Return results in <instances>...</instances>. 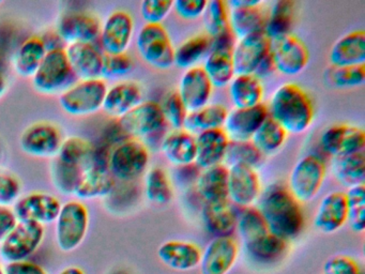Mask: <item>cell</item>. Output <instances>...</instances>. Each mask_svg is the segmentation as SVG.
I'll return each instance as SVG.
<instances>
[{
  "label": "cell",
  "instance_id": "45",
  "mask_svg": "<svg viewBox=\"0 0 365 274\" xmlns=\"http://www.w3.org/2000/svg\"><path fill=\"white\" fill-rule=\"evenodd\" d=\"M204 25L207 36L211 39L221 36L230 30V8L227 1L224 0H210L207 1L204 14Z\"/></svg>",
  "mask_w": 365,
  "mask_h": 274
},
{
  "label": "cell",
  "instance_id": "15",
  "mask_svg": "<svg viewBox=\"0 0 365 274\" xmlns=\"http://www.w3.org/2000/svg\"><path fill=\"white\" fill-rule=\"evenodd\" d=\"M61 206L54 195L34 192L20 197L12 209L19 222H35L44 226L56 220Z\"/></svg>",
  "mask_w": 365,
  "mask_h": 274
},
{
  "label": "cell",
  "instance_id": "48",
  "mask_svg": "<svg viewBox=\"0 0 365 274\" xmlns=\"http://www.w3.org/2000/svg\"><path fill=\"white\" fill-rule=\"evenodd\" d=\"M324 76L330 85L339 89L361 87L365 83V66H330Z\"/></svg>",
  "mask_w": 365,
  "mask_h": 274
},
{
  "label": "cell",
  "instance_id": "17",
  "mask_svg": "<svg viewBox=\"0 0 365 274\" xmlns=\"http://www.w3.org/2000/svg\"><path fill=\"white\" fill-rule=\"evenodd\" d=\"M262 188L257 171L245 165L228 167V201L245 208L257 203Z\"/></svg>",
  "mask_w": 365,
  "mask_h": 274
},
{
  "label": "cell",
  "instance_id": "32",
  "mask_svg": "<svg viewBox=\"0 0 365 274\" xmlns=\"http://www.w3.org/2000/svg\"><path fill=\"white\" fill-rule=\"evenodd\" d=\"M237 211L230 201L205 203L202 216L205 228L215 237H232L237 227Z\"/></svg>",
  "mask_w": 365,
  "mask_h": 274
},
{
  "label": "cell",
  "instance_id": "52",
  "mask_svg": "<svg viewBox=\"0 0 365 274\" xmlns=\"http://www.w3.org/2000/svg\"><path fill=\"white\" fill-rule=\"evenodd\" d=\"M172 0H145L140 4V15L149 25H162L173 10Z\"/></svg>",
  "mask_w": 365,
  "mask_h": 274
},
{
  "label": "cell",
  "instance_id": "61",
  "mask_svg": "<svg viewBox=\"0 0 365 274\" xmlns=\"http://www.w3.org/2000/svg\"><path fill=\"white\" fill-rule=\"evenodd\" d=\"M0 274H5V268L0 265Z\"/></svg>",
  "mask_w": 365,
  "mask_h": 274
},
{
  "label": "cell",
  "instance_id": "62",
  "mask_svg": "<svg viewBox=\"0 0 365 274\" xmlns=\"http://www.w3.org/2000/svg\"><path fill=\"white\" fill-rule=\"evenodd\" d=\"M3 4V1H1V0H0V4Z\"/></svg>",
  "mask_w": 365,
  "mask_h": 274
},
{
  "label": "cell",
  "instance_id": "18",
  "mask_svg": "<svg viewBox=\"0 0 365 274\" xmlns=\"http://www.w3.org/2000/svg\"><path fill=\"white\" fill-rule=\"evenodd\" d=\"M319 143L324 153L341 158L364 151L365 133L358 126L335 124L324 131Z\"/></svg>",
  "mask_w": 365,
  "mask_h": 274
},
{
  "label": "cell",
  "instance_id": "1",
  "mask_svg": "<svg viewBox=\"0 0 365 274\" xmlns=\"http://www.w3.org/2000/svg\"><path fill=\"white\" fill-rule=\"evenodd\" d=\"M256 208L269 231L286 241L296 239L304 229V210L285 184L277 182L267 186Z\"/></svg>",
  "mask_w": 365,
  "mask_h": 274
},
{
  "label": "cell",
  "instance_id": "41",
  "mask_svg": "<svg viewBox=\"0 0 365 274\" xmlns=\"http://www.w3.org/2000/svg\"><path fill=\"white\" fill-rule=\"evenodd\" d=\"M210 51V36L206 34H196L175 49L174 64L185 70L197 66L198 64L208 56Z\"/></svg>",
  "mask_w": 365,
  "mask_h": 274
},
{
  "label": "cell",
  "instance_id": "56",
  "mask_svg": "<svg viewBox=\"0 0 365 274\" xmlns=\"http://www.w3.org/2000/svg\"><path fill=\"white\" fill-rule=\"evenodd\" d=\"M4 268L5 274H48L42 265L31 260L7 263Z\"/></svg>",
  "mask_w": 365,
  "mask_h": 274
},
{
  "label": "cell",
  "instance_id": "50",
  "mask_svg": "<svg viewBox=\"0 0 365 274\" xmlns=\"http://www.w3.org/2000/svg\"><path fill=\"white\" fill-rule=\"evenodd\" d=\"M160 104L168 126H170L173 130L183 128L189 111L181 101L178 92L172 91L166 94L163 102Z\"/></svg>",
  "mask_w": 365,
  "mask_h": 274
},
{
  "label": "cell",
  "instance_id": "27",
  "mask_svg": "<svg viewBox=\"0 0 365 274\" xmlns=\"http://www.w3.org/2000/svg\"><path fill=\"white\" fill-rule=\"evenodd\" d=\"M143 102L142 88L134 81H123L108 88L102 109L106 115L119 119Z\"/></svg>",
  "mask_w": 365,
  "mask_h": 274
},
{
  "label": "cell",
  "instance_id": "20",
  "mask_svg": "<svg viewBox=\"0 0 365 274\" xmlns=\"http://www.w3.org/2000/svg\"><path fill=\"white\" fill-rule=\"evenodd\" d=\"M101 23L91 13L70 12L58 23L57 34L68 45L76 43H96L99 40Z\"/></svg>",
  "mask_w": 365,
  "mask_h": 274
},
{
  "label": "cell",
  "instance_id": "57",
  "mask_svg": "<svg viewBox=\"0 0 365 274\" xmlns=\"http://www.w3.org/2000/svg\"><path fill=\"white\" fill-rule=\"evenodd\" d=\"M18 223L12 208L0 206V243L14 230Z\"/></svg>",
  "mask_w": 365,
  "mask_h": 274
},
{
  "label": "cell",
  "instance_id": "8",
  "mask_svg": "<svg viewBox=\"0 0 365 274\" xmlns=\"http://www.w3.org/2000/svg\"><path fill=\"white\" fill-rule=\"evenodd\" d=\"M33 85L42 94L61 93L76 83L65 49L48 51L33 77Z\"/></svg>",
  "mask_w": 365,
  "mask_h": 274
},
{
  "label": "cell",
  "instance_id": "36",
  "mask_svg": "<svg viewBox=\"0 0 365 274\" xmlns=\"http://www.w3.org/2000/svg\"><path fill=\"white\" fill-rule=\"evenodd\" d=\"M48 49L40 36H34L25 40L14 56V68L23 77H33L43 61Z\"/></svg>",
  "mask_w": 365,
  "mask_h": 274
},
{
  "label": "cell",
  "instance_id": "25",
  "mask_svg": "<svg viewBox=\"0 0 365 274\" xmlns=\"http://www.w3.org/2000/svg\"><path fill=\"white\" fill-rule=\"evenodd\" d=\"M160 261L176 271H190L200 265L202 250L193 242L170 240L158 248Z\"/></svg>",
  "mask_w": 365,
  "mask_h": 274
},
{
  "label": "cell",
  "instance_id": "3",
  "mask_svg": "<svg viewBox=\"0 0 365 274\" xmlns=\"http://www.w3.org/2000/svg\"><path fill=\"white\" fill-rule=\"evenodd\" d=\"M128 138L138 139L145 145L165 136L168 128L161 104L155 101H143L129 113L117 119Z\"/></svg>",
  "mask_w": 365,
  "mask_h": 274
},
{
  "label": "cell",
  "instance_id": "39",
  "mask_svg": "<svg viewBox=\"0 0 365 274\" xmlns=\"http://www.w3.org/2000/svg\"><path fill=\"white\" fill-rule=\"evenodd\" d=\"M333 173L346 188L362 186L365 181V152H356L333 160Z\"/></svg>",
  "mask_w": 365,
  "mask_h": 274
},
{
  "label": "cell",
  "instance_id": "53",
  "mask_svg": "<svg viewBox=\"0 0 365 274\" xmlns=\"http://www.w3.org/2000/svg\"><path fill=\"white\" fill-rule=\"evenodd\" d=\"M22 192L20 180L7 171H0V206L10 207L18 201Z\"/></svg>",
  "mask_w": 365,
  "mask_h": 274
},
{
  "label": "cell",
  "instance_id": "51",
  "mask_svg": "<svg viewBox=\"0 0 365 274\" xmlns=\"http://www.w3.org/2000/svg\"><path fill=\"white\" fill-rule=\"evenodd\" d=\"M134 62L127 53L118 55L104 54L103 68L101 78L115 79L125 76L133 71Z\"/></svg>",
  "mask_w": 365,
  "mask_h": 274
},
{
  "label": "cell",
  "instance_id": "34",
  "mask_svg": "<svg viewBox=\"0 0 365 274\" xmlns=\"http://www.w3.org/2000/svg\"><path fill=\"white\" fill-rule=\"evenodd\" d=\"M235 108H249L262 104L264 86L254 74H236L228 85Z\"/></svg>",
  "mask_w": 365,
  "mask_h": 274
},
{
  "label": "cell",
  "instance_id": "54",
  "mask_svg": "<svg viewBox=\"0 0 365 274\" xmlns=\"http://www.w3.org/2000/svg\"><path fill=\"white\" fill-rule=\"evenodd\" d=\"M322 274H362L358 261L347 255H335L324 261Z\"/></svg>",
  "mask_w": 365,
  "mask_h": 274
},
{
  "label": "cell",
  "instance_id": "6",
  "mask_svg": "<svg viewBox=\"0 0 365 274\" xmlns=\"http://www.w3.org/2000/svg\"><path fill=\"white\" fill-rule=\"evenodd\" d=\"M55 235L59 250L70 253L84 242L89 228V211L80 201H70L61 206L57 216Z\"/></svg>",
  "mask_w": 365,
  "mask_h": 274
},
{
  "label": "cell",
  "instance_id": "43",
  "mask_svg": "<svg viewBox=\"0 0 365 274\" xmlns=\"http://www.w3.org/2000/svg\"><path fill=\"white\" fill-rule=\"evenodd\" d=\"M145 195L155 205H168L174 196L172 182L168 173L161 167H153L145 177Z\"/></svg>",
  "mask_w": 365,
  "mask_h": 274
},
{
  "label": "cell",
  "instance_id": "16",
  "mask_svg": "<svg viewBox=\"0 0 365 274\" xmlns=\"http://www.w3.org/2000/svg\"><path fill=\"white\" fill-rule=\"evenodd\" d=\"M271 40L264 32L238 39L232 49L236 74H255L258 66L270 56Z\"/></svg>",
  "mask_w": 365,
  "mask_h": 274
},
{
  "label": "cell",
  "instance_id": "30",
  "mask_svg": "<svg viewBox=\"0 0 365 274\" xmlns=\"http://www.w3.org/2000/svg\"><path fill=\"white\" fill-rule=\"evenodd\" d=\"M331 66H365V32L354 30L336 40L329 55Z\"/></svg>",
  "mask_w": 365,
  "mask_h": 274
},
{
  "label": "cell",
  "instance_id": "24",
  "mask_svg": "<svg viewBox=\"0 0 365 274\" xmlns=\"http://www.w3.org/2000/svg\"><path fill=\"white\" fill-rule=\"evenodd\" d=\"M195 165L200 169L224 164L230 139L223 128L205 131L195 135Z\"/></svg>",
  "mask_w": 365,
  "mask_h": 274
},
{
  "label": "cell",
  "instance_id": "44",
  "mask_svg": "<svg viewBox=\"0 0 365 274\" xmlns=\"http://www.w3.org/2000/svg\"><path fill=\"white\" fill-rule=\"evenodd\" d=\"M236 229L242 239L243 243L253 241V240L270 233L262 214L254 206L241 208L240 211L237 214Z\"/></svg>",
  "mask_w": 365,
  "mask_h": 274
},
{
  "label": "cell",
  "instance_id": "58",
  "mask_svg": "<svg viewBox=\"0 0 365 274\" xmlns=\"http://www.w3.org/2000/svg\"><path fill=\"white\" fill-rule=\"evenodd\" d=\"M46 45V49L48 51H54V49H63L65 43L61 40V36L57 32H51V34H44L41 38Z\"/></svg>",
  "mask_w": 365,
  "mask_h": 274
},
{
  "label": "cell",
  "instance_id": "47",
  "mask_svg": "<svg viewBox=\"0 0 365 274\" xmlns=\"http://www.w3.org/2000/svg\"><path fill=\"white\" fill-rule=\"evenodd\" d=\"M347 205V223L354 233L365 229V184L352 186L345 193Z\"/></svg>",
  "mask_w": 365,
  "mask_h": 274
},
{
  "label": "cell",
  "instance_id": "59",
  "mask_svg": "<svg viewBox=\"0 0 365 274\" xmlns=\"http://www.w3.org/2000/svg\"><path fill=\"white\" fill-rule=\"evenodd\" d=\"M58 274H86V272L78 265H69L61 270Z\"/></svg>",
  "mask_w": 365,
  "mask_h": 274
},
{
  "label": "cell",
  "instance_id": "29",
  "mask_svg": "<svg viewBox=\"0 0 365 274\" xmlns=\"http://www.w3.org/2000/svg\"><path fill=\"white\" fill-rule=\"evenodd\" d=\"M164 156L176 167L195 164V135L185 128L166 133L160 145Z\"/></svg>",
  "mask_w": 365,
  "mask_h": 274
},
{
  "label": "cell",
  "instance_id": "21",
  "mask_svg": "<svg viewBox=\"0 0 365 274\" xmlns=\"http://www.w3.org/2000/svg\"><path fill=\"white\" fill-rule=\"evenodd\" d=\"M268 117V106L264 103L249 108H234L228 111L223 130L230 141H251Z\"/></svg>",
  "mask_w": 365,
  "mask_h": 274
},
{
  "label": "cell",
  "instance_id": "35",
  "mask_svg": "<svg viewBox=\"0 0 365 274\" xmlns=\"http://www.w3.org/2000/svg\"><path fill=\"white\" fill-rule=\"evenodd\" d=\"M227 115L228 109L224 105L209 103L197 111H190L183 128L194 135L205 131L223 128Z\"/></svg>",
  "mask_w": 365,
  "mask_h": 274
},
{
  "label": "cell",
  "instance_id": "11",
  "mask_svg": "<svg viewBox=\"0 0 365 274\" xmlns=\"http://www.w3.org/2000/svg\"><path fill=\"white\" fill-rule=\"evenodd\" d=\"M270 55L275 71L287 76L300 74L309 61L307 44L292 34L271 41Z\"/></svg>",
  "mask_w": 365,
  "mask_h": 274
},
{
  "label": "cell",
  "instance_id": "37",
  "mask_svg": "<svg viewBox=\"0 0 365 274\" xmlns=\"http://www.w3.org/2000/svg\"><path fill=\"white\" fill-rule=\"evenodd\" d=\"M202 66L210 79L213 88L226 87L236 75L232 61V51H230L211 49L210 53L205 58Z\"/></svg>",
  "mask_w": 365,
  "mask_h": 274
},
{
  "label": "cell",
  "instance_id": "19",
  "mask_svg": "<svg viewBox=\"0 0 365 274\" xmlns=\"http://www.w3.org/2000/svg\"><path fill=\"white\" fill-rule=\"evenodd\" d=\"M238 254V243L234 238H213L202 252L200 273L227 274L236 263Z\"/></svg>",
  "mask_w": 365,
  "mask_h": 274
},
{
  "label": "cell",
  "instance_id": "22",
  "mask_svg": "<svg viewBox=\"0 0 365 274\" xmlns=\"http://www.w3.org/2000/svg\"><path fill=\"white\" fill-rule=\"evenodd\" d=\"M177 92L190 113L209 104L213 86L202 66H193L183 72Z\"/></svg>",
  "mask_w": 365,
  "mask_h": 274
},
{
  "label": "cell",
  "instance_id": "40",
  "mask_svg": "<svg viewBox=\"0 0 365 274\" xmlns=\"http://www.w3.org/2000/svg\"><path fill=\"white\" fill-rule=\"evenodd\" d=\"M296 4L292 0H279L268 11L264 34L271 41L290 34L294 24Z\"/></svg>",
  "mask_w": 365,
  "mask_h": 274
},
{
  "label": "cell",
  "instance_id": "28",
  "mask_svg": "<svg viewBox=\"0 0 365 274\" xmlns=\"http://www.w3.org/2000/svg\"><path fill=\"white\" fill-rule=\"evenodd\" d=\"M243 244L249 260L262 267L277 265L285 258L289 250L288 241L271 233Z\"/></svg>",
  "mask_w": 365,
  "mask_h": 274
},
{
  "label": "cell",
  "instance_id": "26",
  "mask_svg": "<svg viewBox=\"0 0 365 274\" xmlns=\"http://www.w3.org/2000/svg\"><path fill=\"white\" fill-rule=\"evenodd\" d=\"M316 228L324 233H334L347 223V205L344 192L334 191L322 197L314 218Z\"/></svg>",
  "mask_w": 365,
  "mask_h": 274
},
{
  "label": "cell",
  "instance_id": "12",
  "mask_svg": "<svg viewBox=\"0 0 365 274\" xmlns=\"http://www.w3.org/2000/svg\"><path fill=\"white\" fill-rule=\"evenodd\" d=\"M134 34V19L129 12L116 10L110 13L100 31V49L106 55L127 53Z\"/></svg>",
  "mask_w": 365,
  "mask_h": 274
},
{
  "label": "cell",
  "instance_id": "13",
  "mask_svg": "<svg viewBox=\"0 0 365 274\" xmlns=\"http://www.w3.org/2000/svg\"><path fill=\"white\" fill-rule=\"evenodd\" d=\"M230 8V28L238 39L264 32L268 10L260 0H232Z\"/></svg>",
  "mask_w": 365,
  "mask_h": 274
},
{
  "label": "cell",
  "instance_id": "38",
  "mask_svg": "<svg viewBox=\"0 0 365 274\" xmlns=\"http://www.w3.org/2000/svg\"><path fill=\"white\" fill-rule=\"evenodd\" d=\"M56 158L85 171L96 166V147L82 137H69L63 139Z\"/></svg>",
  "mask_w": 365,
  "mask_h": 274
},
{
  "label": "cell",
  "instance_id": "10",
  "mask_svg": "<svg viewBox=\"0 0 365 274\" xmlns=\"http://www.w3.org/2000/svg\"><path fill=\"white\" fill-rule=\"evenodd\" d=\"M46 237L43 225L19 222L14 230L0 243V257L7 263L29 260L41 246Z\"/></svg>",
  "mask_w": 365,
  "mask_h": 274
},
{
  "label": "cell",
  "instance_id": "49",
  "mask_svg": "<svg viewBox=\"0 0 365 274\" xmlns=\"http://www.w3.org/2000/svg\"><path fill=\"white\" fill-rule=\"evenodd\" d=\"M83 171H84L78 167L67 164L56 158L52 165L53 183L55 188L63 194L74 195Z\"/></svg>",
  "mask_w": 365,
  "mask_h": 274
},
{
  "label": "cell",
  "instance_id": "5",
  "mask_svg": "<svg viewBox=\"0 0 365 274\" xmlns=\"http://www.w3.org/2000/svg\"><path fill=\"white\" fill-rule=\"evenodd\" d=\"M326 176L327 165L322 156L307 154L292 167L288 177V190L299 203H309L322 190Z\"/></svg>",
  "mask_w": 365,
  "mask_h": 274
},
{
  "label": "cell",
  "instance_id": "23",
  "mask_svg": "<svg viewBox=\"0 0 365 274\" xmlns=\"http://www.w3.org/2000/svg\"><path fill=\"white\" fill-rule=\"evenodd\" d=\"M68 61L78 81L101 78L104 53L96 43H76L65 49Z\"/></svg>",
  "mask_w": 365,
  "mask_h": 274
},
{
  "label": "cell",
  "instance_id": "9",
  "mask_svg": "<svg viewBox=\"0 0 365 274\" xmlns=\"http://www.w3.org/2000/svg\"><path fill=\"white\" fill-rule=\"evenodd\" d=\"M138 54L145 62L159 70L174 66L175 47L163 25L145 24L136 36Z\"/></svg>",
  "mask_w": 365,
  "mask_h": 274
},
{
  "label": "cell",
  "instance_id": "4",
  "mask_svg": "<svg viewBox=\"0 0 365 274\" xmlns=\"http://www.w3.org/2000/svg\"><path fill=\"white\" fill-rule=\"evenodd\" d=\"M149 161L148 147L138 139L127 138L110 148L108 168L115 180L132 182L146 173Z\"/></svg>",
  "mask_w": 365,
  "mask_h": 274
},
{
  "label": "cell",
  "instance_id": "42",
  "mask_svg": "<svg viewBox=\"0 0 365 274\" xmlns=\"http://www.w3.org/2000/svg\"><path fill=\"white\" fill-rule=\"evenodd\" d=\"M287 137L286 131L272 118L268 117L256 131L251 141L262 152V156H266L279 151L286 143Z\"/></svg>",
  "mask_w": 365,
  "mask_h": 274
},
{
  "label": "cell",
  "instance_id": "46",
  "mask_svg": "<svg viewBox=\"0 0 365 274\" xmlns=\"http://www.w3.org/2000/svg\"><path fill=\"white\" fill-rule=\"evenodd\" d=\"M264 156L262 152L254 146L251 141H230L226 152L224 165L227 167L234 165H245V166L257 168L264 162Z\"/></svg>",
  "mask_w": 365,
  "mask_h": 274
},
{
  "label": "cell",
  "instance_id": "60",
  "mask_svg": "<svg viewBox=\"0 0 365 274\" xmlns=\"http://www.w3.org/2000/svg\"><path fill=\"white\" fill-rule=\"evenodd\" d=\"M6 90H7V81H6V77L0 73V98H3Z\"/></svg>",
  "mask_w": 365,
  "mask_h": 274
},
{
  "label": "cell",
  "instance_id": "14",
  "mask_svg": "<svg viewBox=\"0 0 365 274\" xmlns=\"http://www.w3.org/2000/svg\"><path fill=\"white\" fill-rule=\"evenodd\" d=\"M63 141V134L55 124L40 121L31 124L22 133L20 145L29 156L56 158Z\"/></svg>",
  "mask_w": 365,
  "mask_h": 274
},
{
  "label": "cell",
  "instance_id": "31",
  "mask_svg": "<svg viewBox=\"0 0 365 274\" xmlns=\"http://www.w3.org/2000/svg\"><path fill=\"white\" fill-rule=\"evenodd\" d=\"M196 192L205 203L228 201V167L221 164L200 169L195 181Z\"/></svg>",
  "mask_w": 365,
  "mask_h": 274
},
{
  "label": "cell",
  "instance_id": "2",
  "mask_svg": "<svg viewBox=\"0 0 365 274\" xmlns=\"http://www.w3.org/2000/svg\"><path fill=\"white\" fill-rule=\"evenodd\" d=\"M269 117L287 134H302L311 128L315 117L313 101L304 89L294 83L279 86L268 106Z\"/></svg>",
  "mask_w": 365,
  "mask_h": 274
},
{
  "label": "cell",
  "instance_id": "55",
  "mask_svg": "<svg viewBox=\"0 0 365 274\" xmlns=\"http://www.w3.org/2000/svg\"><path fill=\"white\" fill-rule=\"evenodd\" d=\"M207 0H176L173 10L185 21H195L204 14Z\"/></svg>",
  "mask_w": 365,
  "mask_h": 274
},
{
  "label": "cell",
  "instance_id": "7",
  "mask_svg": "<svg viewBox=\"0 0 365 274\" xmlns=\"http://www.w3.org/2000/svg\"><path fill=\"white\" fill-rule=\"evenodd\" d=\"M108 88L103 78L76 81L61 92L59 104L68 115L76 117L93 115L103 106Z\"/></svg>",
  "mask_w": 365,
  "mask_h": 274
},
{
  "label": "cell",
  "instance_id": "33",
  "mask_svg": "<svg viewBox=\"0 0 365 274\" xmlns=\"http://www.w3.org/2000/svg\"><path fill=\"white\" fill-rule=\"evenodd\" d=\"M116 180L106 167L93 166L83 171L74 195L78 199H96L112 194Z\"/></svg>",
  "mask_w": 365,
  "mask_h": 274
}]
</instances>
